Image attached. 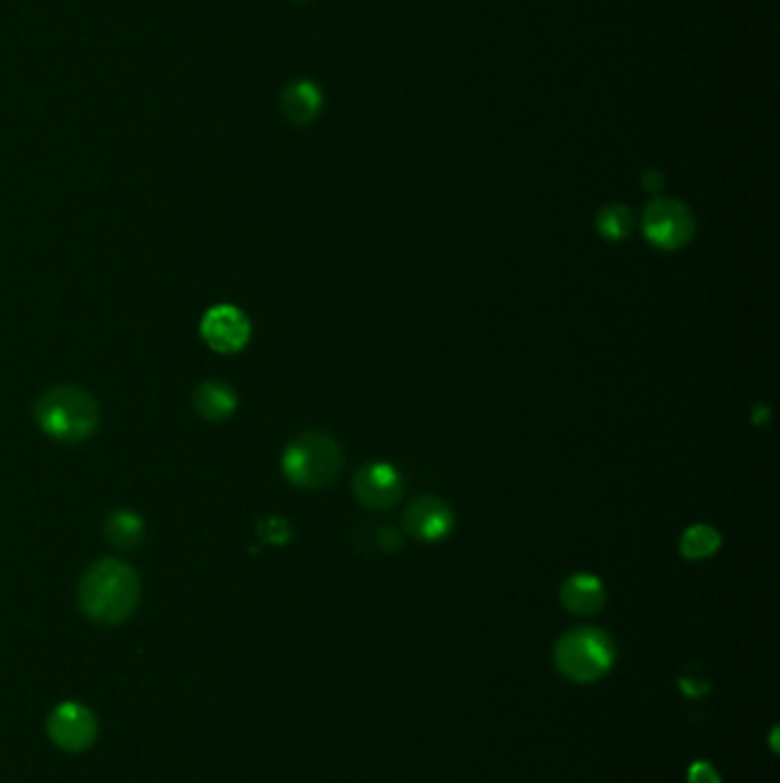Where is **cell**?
I'll use <instances>...</instances> for the list:
<instances>
[{
    "label": "cell",
    "instance_id": "cell-11",
    "mask_svg": "<svg viewBox=\"0 0 780 783\" xmlns=\"http://www.w3.org/2000/svg\"><path fill=\"white\" fill-rule=\"evenodd\" d=\"M323 92L314 81H296L284 87L280 106L286 120L296 126L312 124L323 110Z\"/></svg>",
    "mask_w": 780,
    "mask_h": 783
},
{
    "label": "cell",
    "instance_id": "cell-2",
    "mask_svg": "<svg viewBox=\"0 0 780 783\" xmlns=\"http://www.w3.org/2000/svg\"><path fill=\"white\" fill-rule=\"evenodd\" d=\"M282 470L293 486L321 490L339 479L344 470V454L328 433L307 431L286 447Z\"/></svg>",
    "mask_w": 780,
    "mask_h": 783
},
{
    "label": "cell",
    "instance_id": "cell-6",
    "mask_svg": "<svg viewBox=\"0 0 780 783\" xmlns=\"http://www.w3.org/2000/svg\"><path fill=\"white\" fill-rule=\"evenodd\" d=\"M401 472L385 461L366 463L353 474L355 500L371 511H389L403 500Z\"/></svg>",
    "mask_w": 780,
    "mask_h": 783
},
{
    "label": "cell",
    "instance_id": "cell-7",
    "mask_svg": "<svg viewBox=\"0 0 780 783\" xmlns=\"http://www.w3.org/2000/svg\"><path fill=\"white\" fill-rule=\"evenodd\" d=\"M456 527V513L435 495H421L403 513V532L421 543H440Z\"/></svg>",
    "mask_w": 780,
    "mask_h": 783
},
{
    "label": "cell",
    "instance_id": "cell-15",
    "mask_svg": "<svg viewBox=\"0 0 780 783\" xmlns=\"http://www.w3.org/2000/svg\"><path fill=\"white\" fill-rule=\"evenodd\" d=\"M142 532H145L142 520L138 516H133V513H126V511L115 513V516H110L106 522L108 541L122 550L135 548V545L142 541Z\"/></svg>",
    "mask_w": 780,
    "mask_h": 783
},
{
    "label": "cell",
    "instance_id": "cell-13",
    "mask_svg": "<svg viewBox=\"0 0 780 783\" xmlns=\"http://www.w3.org/2000/svg\"><path fill=\"white\" fill-rule=\"evenodd\" d=\"M721 548V534L710 525H694L682 534L680 555L687 561H703L714 557Z\"/></svg>",
    "mask_w": 780,
    "mask_h": 783
},
{
    "label": "cell",
    "instance_id": "cell-17",
    "mask_svg": "<svg viewBox=\"0 0 780 783\" xmlns=\"http://www.w3.org/2000/svg\"><path fill=\"white\" fill-rule=\"evenodd\" d=\"M257 532L261 539L273 545H284L293 539V529L284 518H264L259 522Z\"/></svg>",
    "mask_w": 780,
    "mask_h": 783
},
{
    "label": "cell",
    "instance_id": "cell-12",
    "mask_svg": "<svg viewBox=\"0 0 780 783\" xmlns=\"http://www.w3.org/2000/svg\"><path fill=\"white\" fill-rule=\"evenodd\" d=\"M236 394L227 383L209 381L204 383L195 394V406L200 415L209 422H222L236 410Z\"/></svg>",
    "mask_w": 780,
    "mask_h": 783
},
{
    "label": "cell",
    "instance_id": "cell-20",
    "mask_svg": "<svg viewBox=\"0 0 780 783\" xmlns=\"http://www.w3.org/2000/svg\"><path fill=\"white\" fill-rule=\"evenodd\" d=\"M296 3H307V0H296Z\"/></svg>",
    "mask_w": 780,
    "mask_h": 783
},
{
    "label": "cell",
    "instance_id": "cell-3",
    "mask_svg": "<svg viewBox=\"0 0 780 783\" xmlns=\"http://www.w3.org/2000/svg\"><path fill=\"white\" fill-rule=\"evenodd\" d=\"M37 422L55 440L81 442L97 429V401L81 387H55L37 401Z\"/></svg>",
    "mask_w": 780,
    "mask_h": 783
},
{
    "label": "cell",
    "instance_id": "cell-19",
    "mask_svg": "<svg viewBox=\"0 0 780 783\" xmlns=\"http://www.w3.org/2000/svg\"><path fill=\"white\" fill-rule=\"evenodd\" d=\"M664 186H666V177L662 174V170L650 168L641 174V188L646 193L657 195V193L664 191Z\"/></svg>",
    "mask_w": 780,
    "mask_h": 783
},
{
    "label": "cell",
    "instance_id": "cell-16",
    "mask_svg": "<svg viewBox=\"0 0 780 783\" xmlns=\"http://www.w3.org/2000/svg\"><path fill=\"white\" fill-rule=\"evenodd\" d=\"M360 548L380 552V555H394L403 548V534L392 525H364L357 534Z\"/></svg>",
    "mask_w": 780,
    "mask_h": 783
},
{
    "label": "cell",
    "instance_id": "cell-18",
    "mask_svg": "<svg viewBox=\"0 0 780 783\" xmlns=\"http://www.w3.org/2000/svg\"><path fill=\"white\" fill-rule=\"evenodd\" d=\"M689 783H721L719 774L714 772V767L710 763L698 761L689 767Z\"/></svg>",
    "mask_w": 780,
    "mask_h": 783
},
{
    "label": "cell",
    "instance_id": "cell-14",
    "mask_svg": "<svg viewBox=\"0 0 780 783\" xmlns=\"http://www.w3.org/2000/svg\"><path fill=\"white\" fill-rule=\"evenodd\" d=\"M595 227L607 241H623L634 229V213L627 204H607L595 216Z\"/></svg>",
    "mask_w": 780,
    "mask_h": 783
},
{
    "label": "cell",
    "instance_id": "cell-9",
    "mask_svg": "<svg viewBox=\"0 0 780 783\" xmlns=\"http://www.w3.org/2000/svg\"><path fill=\"white\" fill-rule=\"evenodd\" d=\"M202 335L206 344L220 353H236L248 344L250 321L232 305H220L204 316Z\"/></svg>",
    "mask_w": 780,
    "mask_h": 783
},
{
    "label": "cell",
    "instance_id": "cell-8",
    "mask_svg": "<svg viewBox=\"0 0 780 783\" xmlns=\"http://www.w3.org/2000/svg\"><path fill=\"white\" fill-rule=\"evenodd\" d=\"M51 740L65 751H83L97 738V719L81 703H62L49 719Z\"/></svg>",
    "mask_w": 780,
    "mask_h": 783
},
{
    "label": "cell",
    "instance_id": "cell-10",
    "mask_svg": "<svg viewBox=\"0 0 780 783\" xmlns=\"http://www.w3.org/2000/svg\"><path fill=\"white\" fill-rule=\"evenodd\" d=\"M561 603L570 614L593 616L607 603V591L600 577L591 573H575L563 582Z\"/></svg>",
    "mask_w": 780,
    "mask_h": 783
},
{
    "label": "cell",
    "instance_id": "cell-5",
    "mask_svg": "<svg viewBox=\"0 0 780 783\" xmlns=\"http://www.w3.org/2000/svg\"><path fill=\"white\" fill-rule=\"evenodd\" d=\"M643 234L659 250H680L696 234L694 211L675 197H655L643 211Z\"/></svg>",
    "mask_w": 780,
    "mask_h": 783
},
{
    "label": "cell",
    "instance_id": "cell-1",
    "mask_svg": "<svg viewBox=\"0 0 780 783\" xmlns=\"http://www.w3.org/2000/svg\"><path fill=\"white\" fill-rule=\"evenodd\" d=\"M140 598V582L131 566L103 559L85 573L78 600L83 612L103 626H115L133 614Z\"/></svg>",
    "mask_w": 780,
    "mask_h": 783
},
{
    "label": "cell",
    "instance_id": "cell-4",
    "mask_svg": "<svg viewBox=\"0 0 780 783\" xmlns=\"http://www.w3.org/2000/svg\"><path fill=\"white\" fill-rule=\"evenodd\" d=\"M556 667L575 683H593L616 662V646L604 630L575 628L559 639L554 651Z\"/></svg>",
    "mask_w": 780,
    "mask_h": 783
}]
</instances>
